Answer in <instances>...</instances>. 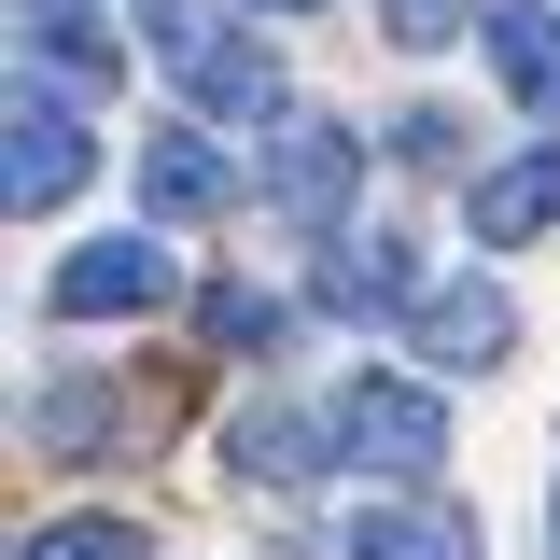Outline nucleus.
<instances>
[{"label":"nucleus","instance_id":"14","mask_svg":"<svg viewBox=\"0 0 560 560\" xmlns=\"http://www.w3.org/2000/svg\"><path fill=\"white\" fill-rule=\"evenodd\" d=\"M14 560H140V533H127V518H43Z\"/></svg>","mask_w":560,"mask_h":560},{"label":"nucleus","instance_id":"9","mask_svg":"<svg viewBox=\"0 0 560 560\" xmlns=\"http://www.w3.org/2000/svg\"><path fill=\"white\" fill-rule=\"evenodd\" d=\"M140 197L168 210V224H197V210H224V197H238V168H224L197 127H154V140H140Z\"/></svg>","mask_w":560,"mask_h":560},{"label":"nucleus","instance_id":"2","mask_svg":"<svg viewBox=\"0 0 560 560\" xmlns=\"http://www.w3.org/2000/svg\"><path fill=\"white\" fill-rule=\"evenodd\" d=\"M337 448L378 463V477H434V463H448V407H434L420 378H378V364H364L337 393Z\"/></svg>","mask_w":560,"mask_h":560},{"label":"nucleus","instance_id":"15","mask_svg":"<svg viewBox=\"0 0 560 560\" xmlns=\"http://www.w3.org/2000/svg\"><path fill=\"white\" fill-rule=\"evenodd\" d=\"M197 323H210V337H224V350H253V337H267V323H280V308H267V294H238V280H224V294H197Z\"/></svg>","mask_w":560,"mask_h":560},{"label":"nucleus","instance_id":"3","mask_svg":"<svg viewBox=\"0 0 560 560\" xmlns=\"http://www.w3.org/2000/svg\"><path fill=\"white\" fill-rule=\"evenodd\" d=\"M168 294H183L168 238H84V253L43 280V308H57V323H113V308L140 323V308H168Z\"/></svg>","mask_w":560,"mask_h":560},{"label":"nucleus","instance_id":"17","mask_svg":"<svg viewBox=\"0 0 560 560\" xmlns=\"http://www.w3.org/2000/svg\"><path fill=\"white\" fill-rule=\"evenodd\" d=\"M267 14H308V0H267Z\"/></svg>","mask_w":560,"mask_h":560},{"label":"nucleus","instance_id":"8","mask_svg":"<svg viewBox=\"0 0 560 560\" xmlns=\"http://www.w3.org/2000/svg\"><path fill=\"white\" fill-rule=\"evenodd\" d=\"M547 224H560V140H533V154L477 168V197H463V238H547Z\"/></svg>","mask_w":560,"mask_h":560},{"label":"nucleus","instance_id":"7","mask_svg":"<svg viewBox=\"0 0 560 560\" xmlns=\"http://www.w3.org/2000/svg\"><path fill=\"white\" fill-rule=\"evenodd\" d=\"M504 337H518V308H504L490 280L420 294V364H434V378H477V364H504Z\"/></svg>","mask_w":560,"mask_h":560},{"label":"nucleus","instance_id":"5","mask_svg":"<svg viewBox=\"0 0 560 560\" xmlns=\"http://www.w3.org/2000/svg\"><path fill=\"white\" fill-rule=\"evenodd\" d=\"M267 197L294 210V224H337V210L364 197V140H350L337 113H280V154H267Z\"/></svg>","mask_w":560,"mask_h":560},{"label":"nucleus","instance_id":"10","mask_svg":"<svg viewBox=\"0 0 560 560\" xmlns=\"http://www.w3.org/2000/svg\"><path fill=\"white\" fill-rule=\"evenodd\" d=\"M477 28H490V70H504L533 113H560V0H490Z\"/></svg>","mask_w":560,"mask_h":560},{"label":"nucleus","instance_id":"16","mask_svg":"<svg viewBox=\"0 0 560 560\" xmlns=\"http://www.w3.org/2000/svg\"><path fill=\"white\" fill-rule=\"evenodd\" d=\"M378 28H393V43H448V28H463V0H378Z\"/></svg>","mask_w":560,"mask_h":560},{"label":"nucleus","instance_id":"12","mask_svg":"<svg viewBox=\"0 0 560 560\" xmlns=\"http://www.w3.org/2000/svg\"><path fill=\"white\" fill-rule=\"evenodd\" d=\"M350 560H477V518H434V504H364Z\"/></svg>","mask_w":560,"mask_h":560},{"label":"nucleus","instance_id":"13","mask_svg":"<svg viewBox=\"0 0 560 560\" xmlns=\"http://www.w3.org/2000/svg\"><path fill=\"white\" fill-rule=\"evenodd\" d=\"M393 294H407V253H393V238H337V253H323V308H393Z\"/></svg>","mask_w":560,"mask_h":560},{"label":"nucleus","instance_id":"4","mask_svg":"<svg viewBox=\"0 0 560 560\" xmlns=\"http://www.w3.org/2000/svg\"><path fill=\"white\" fill-rule=\"evenodd\" d=\"M84 168H98L84 113H70L57 84H28V98H14V140H0V197H14V210H57Z\"/></svg>","mask_w":560,"mask_h":560},{"label":"nucleus","instance_id":"11","mask_svg":"<svg viewBox=\"0 0 560 560\" xmlns=\"http://www.w3.org/2000/svg\"><path fill=\"white\" fill-rule=\"evenodd\" d=\"M323 434H337V420H308V407H253V420H224V463H238L253 490H294Z\"/></svg>","mask_w":560,"mask_h":560},{"label":"nucleus","instance_id":"1","mask_svg":"<svg viewBox=\"0 0 560 560\" xmlns=\"http://www.w3.org/2000/svg\"><path fill=\"white\" fill-rule=\"evenodd\" d=\"M140 28H154V57L197 84L210 127H253V113H280V57H267V43H238V28H210V0H154Z\"/></svg>","mask_w":560,"mask_h":560},{"label":"nucleus","instance_id":"6","mask_svg":"<svg viewBox=\"0 0 560 560\" xmlns=\"http://www.w3.org/2000/svg\"><path fill=\"white\" fill-rule=\"evenodd\" d=\"M14 43H28V70H43L57 98H127V28H98L84 0H28Z\"/></svg>","mask_w":560,"mask_h":560}]
</instances>
